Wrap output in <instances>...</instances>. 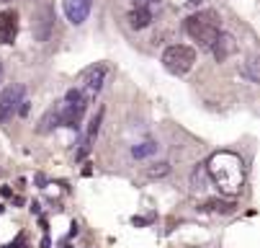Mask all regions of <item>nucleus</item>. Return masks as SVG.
Here are the masks:
<instances>
[{
	"mask_svg": "<svg viewBox=\"0 0 260 248\" xmlns=\"http://www.w3.org/2000/svg\"><path fill=\"white\" fill-rule=\"evenodd\" d=\"M0 194H3V197H11L13 191H11V186H3V189H0Z\"/></svg>",
	"mask_w": 260,
	"mask_h": 248,
	"instance_id": "nucleus-20",
	"label": "nucleus"
},
{
	"mask_svg": "<svg viewBox=\"0 0 260 248\" xmlns=\"http://www.w3.org/2000/svg\"><path fill=\"white\" fill-rule=\"evenodd\" d=\"M23 243H26V238H23V235H18V240H16L13 245H8V248H23Z\"/></svg>",
	"mask_w": 260,
	"mask_h": 248,
	"instance_id": "nucleus-19",
	"label": "nucleus"
},
{
	"mask_svg": "<svg viewBox=\"0 0 260 248\" xmlns=\"http://www.w3.org/2000/svg\"><path fill=\"white\" fill-rule=\"evenodd\" d=\"M193 62H196V52L185 44H173L162 52V65L173 75H185L193 67Z\"/></svg>",
	"mask_w": 260,
	"mask_h": 248,
	"instance_id": "nucleus-4",
	"label": "nucleus"
},
{
	"mask_svg": "<svg viewBox=\"0 0 260 248\" xmlns=\"http://www.w3.org/2000/svg\"><path fill=\"white\" fill-rule=\"evenodd\" d=\"M106 73H108V67H106V65H90V67H85L83 73H80L83 91H85L90 98L103 88V83H106Z\"/></svg>",
	"mask_w": 260,
	"mask_h": 248,
	"instance_id": "nucleus-7",
	"label": "nucleus"
},
{
	"mask_svg": "<svg viewBox=\"0 0 260 248\" xmlns=\"http://www.w3.org/2000/svg\"><path fill=\"white\" fill-rule=\"evenodd\" d=\"M152 153H157V145L155 143H142V145H134L132 148V155L134 158H147V155H152Z\"/></svg>",
	"mask_w": 260,
	"mask_h": 248,
	"instance_id": "nucleus-14",
	"label": "nucleus"
},
{
	"mask_svg": "<svg viewBox=\"0 0 260 248\" xmlns=\"http://www.w3.org/2000/svg\"><path fill=\"white\" fill-rule=\"evenodd\" d=\"M126 21H129L132 29H147L152 23V13H150V8H132Z\"/></svg>",
	"mask_w": 260,
	"mask_h": 248,
	"instance_id": "nucleus-12",
	"label": "nucleus"
},
{
	"mask_svg": "<svg viewBox=\"0 0 260 248\" xmlns=\"http://www.w3.org/2000/svg\"><path fill=\"white\" fill-rule=\"evenodd\" d=\"M204 209L219 212V215H232V212L237 209V204H235L232 199H209V202L204 204Z\"/></svg>",
	"mask_w": 260,
	"mask_h": 248,
	"instance_id": "nucleus-13",
	"label": "nucleus"
},
{
	"mask_svg": "<svg viewBox=\"0 0 260 248\" xmlns=\"http://www.w3.org/2000/svg\"><path fill=\"white\" fill-rule=\"evenodd\" d=\"M0 3H8V0H0Z\"/></svg>",
	"mask_w": 260,
	"mask_h": 248,
	"instance_id": "nucleus-23",
	"label": "nucleus"
},
{
	"mask_svg": "<svg viewBox=\"0 0 260 248\" xmlns=\"http://www.w3.org/2000/svg\"><path fill=\"white\" fill-rule=\"evenodd\" d=\"M18 34V13L16 8L0 11V44H13Z\"/></svg>",
	"mask_w": 260,
	"mask_h": 248,
	"instance_id": "nucleus-8",
	"label": "nucleus"
},
{
	"mask_svg": "<svg viewBox=\"0 0 260 248\" xmlns=\"http://www.w3.org/2000/svg\"><path fill=\"white\" fill-rule=\"evenodd\" d=\"M209 49H211V54H214V60H216V62H224V60H230V57L237 52V42H235L232 34L219 31V37L214 39V44H211Z\"/></svg>",
	"mask_w": 260,
	"mask_h": 248,
	"instance_id": "nucleus-9",
	"label": "nucleus"
},
{
	"mask_svg": "<svg viewBox=\"0 0 260 248\" xmlns=\"http://www.w3.org/2000/svg\"><path fill=\"white\" fill-rule=\"evenodd\" d=\"M242 75H247L252 83H257V80H260V75H257V57H250V60L245 62V67H242Z\"/></svg>",
	"mask_w": 260,
	"mask_h": 248,
	"instance_id": "nucleus-15",
	"label": "nucleus"
},
{
	"mask_svg": "<svg viewBox=\"0 0 260 248\" xmlns=\"http://www.w3.org/2000/svg\"><path fill=\"white\" fill-rule=\"evenodd\" d=\"M59 124H62V103L52 106V109L39 119V127H36V132H39V134H49V132L57 129Z\"/></svg>",
	"mask_w": 260,
	"mask_h": 248,
	"instance_id": "nucleus-11",
	"label": "nucleus"
},
{
	"mask_svg": "<svg viewBox=\"0 0 260 248\" xmlns=\"http://www.w3.org/2000/svg\"><path fill=\"white\" fill-rule=\"evenodd\" d=\"M93 8V0H64V16L70 23L80 26Z\"/></svg>",
	"mask_w": 260,
	"mask_h": 248,
	"instance_id": "nucleus-10",
	"label": "nucleus"
},
{
	"mask_svg": "<svg viewBox=\"0 0 260 248\" xmlns=\"http://www.w3.org/2000/svg\"><path fill=\"white\" fill-rule=\"evenodd\" d=\"M31 31H34V39L36 42H49L52 34H54V11L52 6H42L31 16Z\"/></svg>",
	"mask_w": 260,
	"mask_h": 248,
	"instance_id": "nucleus-5",
	"label": "nucleus"
},
{
	"mask_svg": "<svg viewBox=\"0 0 260 248\" xmlns=\"http://www.w3.org/2000/svg\"><path fill=\"white\" fill-rule=\"evenodd\" d=\"M188 3H191V6H199V3H201V0H188Z\"/></svg>",
	"mask_w": 260,
	"mask_h": 248,
	"instance_id": "nucleus-21",
	"label": "nucleus"
},
{
	"mask_svg": "<svg viewBox=\"0 0 260 248\" xmlns=\"http://www.w3.org/2000/svg\"><path fill=\"white\" fill-rule=\"evenodd\" d=\"M0 80H3V62H0Z\"/></svg>",
	"mask_w": 260,
	"mask_h": 248,
	"instance_id": "nucleus-22",
	"label": "nucleus"
},
{
	"mask_svg": "<svg viewBox=\"0 0 260 248\" xmlns=\"http://www.w3.org/2000/svg\"><path fill=\"white\" fill-rule=\"evenodd\" d=\"M168 171H170V163L162 160V163H157V166H152L150 171H147V176H150V179H160V176H165Z\"/></svg>",
	"mask_w": 260,
	"mask_h": 248,
	"instance_id": "nucleus-16",
	"label": "nucleus"
},
{
	"mask_svg": "<svg viewBox=\"0 0 260 248\" xmlns=\"http://www.w3.org/2000/svg\"><path fill=\"white\" fill-rule=\"evenodd\" d=\"M185 34H188L191 39H196L201 47H211L214 39L219 37V31H221V18L216 11H199L193 16L185 18L183 23Z\"/></svg>",
	"mask_w": 260,
	"mask_h": 248,
	"instance_id": "nucleus-2",
	"label": "nucleus"
},
{
	"mask_svg": "<svg viewBox=\"0 0 260 248\" xmlns=\"http://www.w3.org/2000/svg\"><path fill=\"white\" fill-rule=\"evenodd\" d=\"M28 109H31V103L23 98V101L18 103V117H26V114H28Z\"/></svg>",
	"mask_w": 260,
	"mask_h": 248,
	"instance_id": "nucleus-17",
	"label": "nucleus"
},
{
	"mask_svg": "<svg viewBox=\"0 0 260 248\" xmlns=\"http://www.w3.org/2000/svg\"><path fill=\"white\" fill-rule=\"evenodd\" d=\"M88 103H90V96L83 88H70L64 101H62V127H70V129L78 132Z\"/></svg>",
	"mask_w": 260,
	"mask_h": 248,
	"instance_id": "nucleus-3",
	"label": "nucleus"
},
{
	"mask_svg": "<svg viewBox=\"0 0 260 248\" xmlns=\"http://www.w3.org/2000/svg\"><path fill=\"white\" fill-rule=\"evenodd\" d=\"M206 173H209V179L219 186L221 194H240L242 186H245V163L240 155L235 153H216L209 158L206 163Z\"/></svg>",
	"mask_w": 260,
	"mask_h": 248,
	"instance_id": "nucleus-1",
	"label": "nucleus"
},
{
	"mask_svg": "<svg viewBox=\"0 0 260 248\" xmlns=\"http://www.w3.org/2000/svg\"><path fill=\"white\" fill-rule=\"evenodd\" d=\"M23 93H26L23 86H8L0 91V122H8L18 112V103L23 101Z\"/></svg>",
	"mask_w": 260,
	"mask_h": 248,
	"instance_id": "nucleus-6",
	"label": "nucleus"
},
{
	"mask_svg": "<svg viewBox=\"0 0 260 248\" xmlns=\"http://www.w3.org/2000/svg\"><path fill=\"white\" fill-rule=\"evenodd\" d=\"M134 8H150L152 3H157V0H132Z\"/></svg>",
	"mask_w": 260,
	"mask_h": 248,
	"instance_id": "nucleus-18",
	"label": "nucleus"
}]
</instances>
